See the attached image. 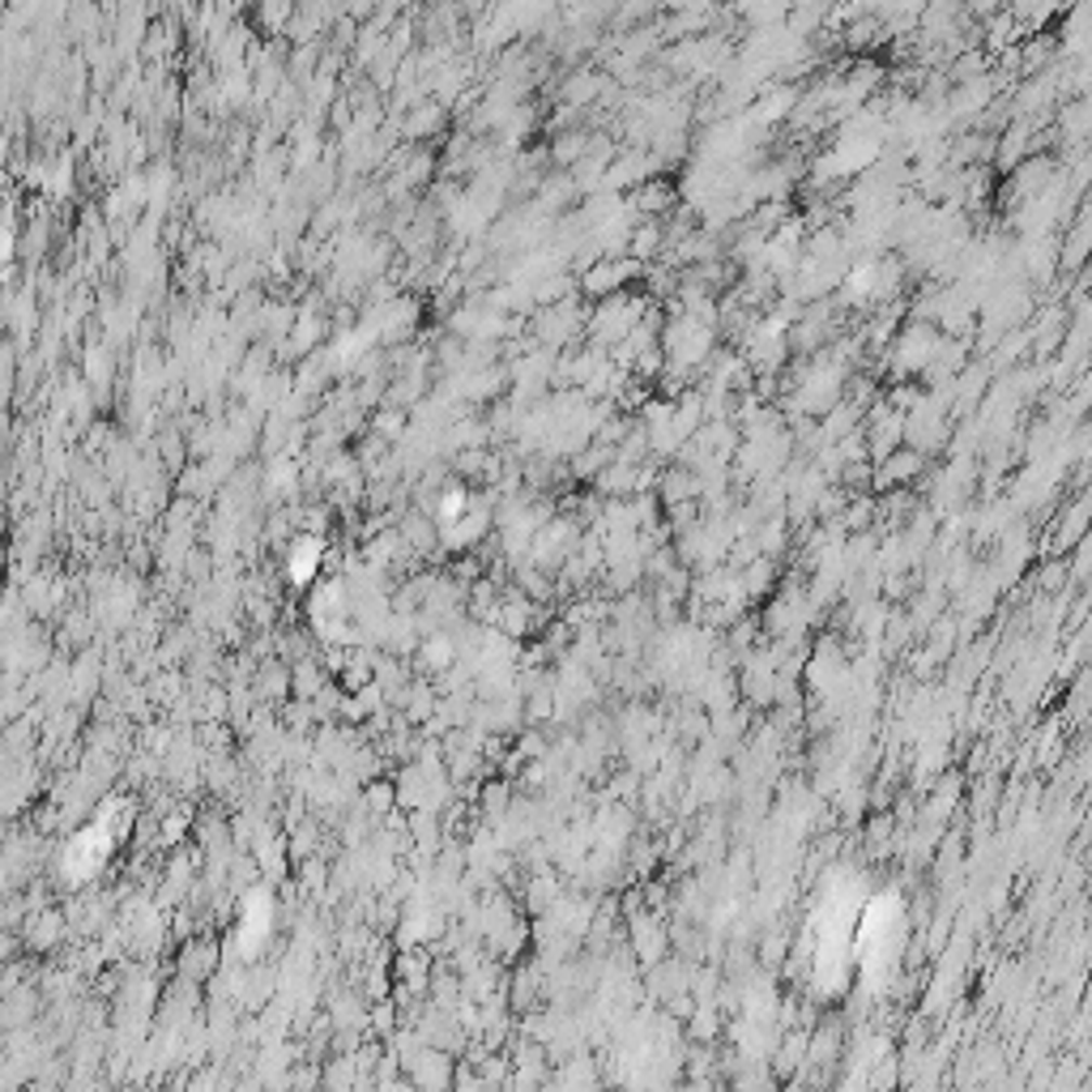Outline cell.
<instances>
[{"label":"cell","instance_id":"1","mask_svg":"<svg viewBox=\"0 0 1092 1092\" xmlns=\"http://www.w3.org/2000/svg\"><path fill=\"white\" fill-rule=\"evenodd\" d=\"M321 555H325V543L321 538H295L290 543V581L295 585H308L312 576H316V568H321Z\"/></svg>","mask_w":1092,"mask_h":1092}]
</instances>
